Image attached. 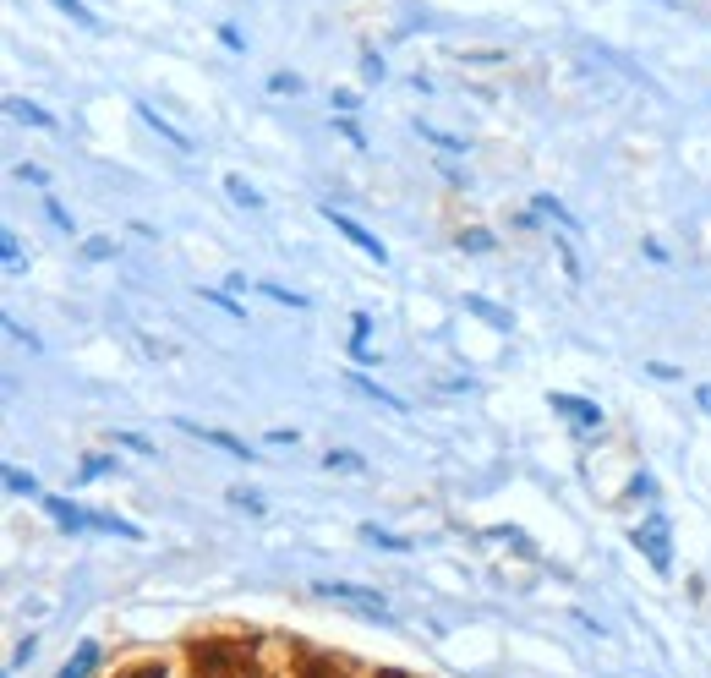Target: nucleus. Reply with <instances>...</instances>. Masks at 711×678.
I'll return each mask as SVG.
<instances>
[{
	"label": "nucleus",
	"instance_id": "f257e3e1",
	"mask_svg": "<svg viewBox=\"0 0 711 678\" xmlns=\"http://www.w3.org/2000/svg\"><path fill=\"white\" fill-rule=\"evenodd\" d=\"M312 596H323V602H340V607H351V613H361V618H389V602H383L378 591H367V586H345V580H312Z\"/></svg>",
	"mask_w": 711,
	"mask_h": 678
},
{
	"label": "nucleus",
	"instance_id": "f03ea898",
	"mask_svg": "<svg viewBox=\"0 0 711 678\" xmlns=\"http://www.w3.org/2000/svg\"><path fill=\"white\" fill-rule=\"evenodd\" d=\"M635 547L646 553V564L657 569V575H668V569H673V531H668L662 514H646V520L635 525Z\"/></svg>",
	"mask_w": 711,
	"mask_h": 678
},
{
	"label": "nucleus",
	"instance_id": "7ed1b4c3",
	"mask_svg": "<svg viewBox=\"0 0 711 678\" xmlns=\"http://www.w3.org/2000/svg\"><path fill=\"white\" fill-rule=\"evenodd\" d=\"M323 219H329V225H334V230H340V236H345V241H351V247H361V252H367V257H372V263H389V247H383V241H378V236H372V230H361V225H356V219H351V214H334V208H329V203H323Z\"/></svg>",
	"mask_w": 711,
	"mask_h": 678
},
{
	"label": "nucleus",
	"instance_id": "20e7f679",
	"mask_svg": "<svg viewBox=\"0 0 711 678\" xmlns=\"http://www.w3.org/2000/svg\"><path fill=\"white\" fill-rule=\"evenodd\" d=\"M181 432H186V438H203V443H214V449H225L230 454V460H252V454H258V449H252V443H241V438H230V432H219V427H203V422H186V416H181V422H176Z\"/></svg>",
	"mask_w": 711,
	"mask_h": 678
},
{
	"label": "nucleus",
	"instance_id": "39448f33",
	"mask_svg": "<svg viewBox=\"0 0 711 678\" xmlns=\"http://www.w3.org/2000/svg\"><path fill=\"white\" fill-rule=\"evenodd\" d=\"M39 504H44V514H50V520L61 525V531H93V509L72 504V498H55V493H44Z\"/></svg>",
	"mask_w": 711,
	"mask_h": 678
},
{
	"label": "nucleus",
	"instance_id": "423d86ee",
	"mask_svg": "<svg viewBox=\"0 0 711 678\" xmlns=\"http://www.w3.org/2000/svg\"><path fill=\"white\" fill-rule=\"evenodd\" d=\"M547 400H553V411L564 416L575 432H597L602 427V411H597V405H586V400H575V394H547Z\"/></svg>",
	"mask_w": 711,
	"mask_h": 678
},
{
	"label": "nucleus",
	"instance_id": "0eeeda50",
	"mask_svg": "<svg viewBox=\"0 0 711 678\" xmlns=\"http://www.w3.org/2000/svg\"><path fill=\"white\" fill-rule=\"evenodd\" d=\"M137 115H143V121H148V126H154V132H159V137H165V143H170V148H181V154H192V137H181V132H176V126H170V121H165V115H159V110H154V104H148V99H143V104H137Z\"/></svg>",
	"mask_w": 711,
	"mask_h": 678
},
{
	"label": "nucleus",
	"instance_id": "6e6552de",
	"mask_svg": "<svg viewBox=\"0 0 711 678\" xmlns=\"http://www.w3.org/2000/svg\"><path fill=\"white\" fill-rule=\"evenodd\" d=\"M6 115H11V121L39 126V132H55V115H50V110H39V104H28V99H6Z\"/></svg>",
	"mask_w": 711,
	"mask_h": 678
},
{
	"label": "nucleus",
	"instance_id": "1a4fd4ad",
	"mask_svg": "<svg viewBox=\"0 0 711 678\" xmlns=\"http://www.w3.org/2000/svg\"><path fill=\"white\" fill-rule=\"evenodd\" d=\"M93 668H99V640H83V646H77V657L61 668V678H88Z\"/></svg>",
	"mask_w": 711,
	"mask_h": 678
},
{
	"label": "nucleus",
	"instance_id": "9d476101",
	"mask_svg": "<svg viewBox=\"0 0 711 678\" xmlns=\"http://www.w3.org/2000/svg\"><path fill=\"white\" fill-rule=\"evenodd\" d=\"M345 383H351V389H356V394H367V400H378V405H389V411H405V400H400V394H389V389H378V383H372V378H361V372H351V378H345Z\"/></svg>",
	"mask_w": 711,
	"mask_h": 678
},
{
	"label": "nucleus",
	"instance_id": "9b49d317",
	"mask_svg": "<svg viewBox=\"0 0 711 678\" xmlns=\"http://www.w3.org/2000/svg\"><path fill=\"white\" fill-rule=\"evenodd\" d=\"M225 192L236 197L241 208H263V192H258V186H247L241 175H225Z\"/></svg>",
	"mask_w": 711,
	"mask_h": 678
},
{
	"label": "nucleus",
	"instance_id": "f8f14e48",
	"mask_svg": "<svg viewBox=\"0 0 711 678\" xmlns=\"http://www.w3.org/2000/svg\"><path fill=\"white\" fill-rule=\"evenodd\" d=\"M536 214H553V225H564V230H580V225H575V214H569V208L558 203V197H547V192L536 197Z\"/></svg>",
	"mask_w": 711,
	"mask_h": 678
},
{
	"label": "nucleus",
	"instance_id": "ddd939ff",
	"mask_svg": "<svg viewBox=\"0 0 711 678\" xmlns=\"http://www.w3.org/2000/svg\"><path fill=\"white\" fill-rule=\"evenodd\" d=\"M465 307H471L476 318H487V323H493V329H509V312H498V307H493V301H487V296H465Z\"/></svg>",
	"mask_w": 711,
	"mask_h": 678
},
{
	"label": "nucleus",
	"instance_id": "4468645a",
	"mask_svg": "<svg viewBox=\"0 0 711 678\" xmlns=\"http://www.w3.org/2000/svg\"><path fill=\"white\" fill-rule=\"evenodd\" d=\"M263 296H268V301H279V307H296V312H307V307H312V301L301 296V290H285V285H263Z\"/></svg>",
	"mask_w": 711,
	"mask_h": 678
},
{
	"label": "nucleus",
	"instance_id": "2eb2a0df",
	"mask_svg": "<svg viewBox=\"0 0 711 678\" xmlns=\"http://www.w3.org/2000/svg\"><path fill=\"white\" fill-rule=\"evenodd\" d=\"M203 301H208V307H219L225 318H247V307H241L236 296H225V290H203Z\"/></svg>",
	"mask_w": 711,
	"mask_h": 678
},
{
	"label": "nucleus",
	"instance_id": "dca6fc26",
	"mask_svg": "<svg viewBox=\"0 0 711 678\" xmlns=\"http://www.w3.org/2000/svg\"><path fill=\"white\" fill-rule=\"evenodd\" d=\"M50 6H55V11H66L72 22H83V28H99V17H93V11L83 6V0H50Z\"/></svg>",
	"mask_w": 711,
	"mask_h": 678
},
{
	"label": "nucleus",
	"instance_id": "f3484780",
	"mask_svg": "<svg viewBox=\"0 0 711 678\" xmlns=\"http://www.w3.org/2000/svg\"><path fill=\"white\" fill-rule=\"evenodd\" d=\"M6 487H11V493H39V482H33V471H17V465H6Z\"/></svg>",
	"mask_w": 711,
	"mask_h": 678
},
{
	"label": "nucleus",
	"instance_id": "a211bd4d",
	"mask_svg": "<svg viewBox=\"0 0 711 678\" xmlns=\"http://www.w3.org/2000/svg\"><path fill=\"white\" fill-rule=\"evenodd\" d=\"M0 257H6V268H11V274H22V268H28V263H22V247H17V236H11V230L0 236Z\"/></svg>",
	"mask_w": 711,
	"mask_h": 678
},
{
	"label": "nucleus",
	"instance_id": "6ab92c4d",
	"mask_svg": "<svg viewBox=\"0 0 711 678\" xmlns=\"http://www.w3.org/2000/svg\"><path fill=\"white\" fill-rule=\"evenodd\" d=\"M422 137L433 148H449V154H465V137H449V132H433V126H422Z\"/></svg>",
	"mask_w": 711,
	"mask_h": 678
},
{
	"label": "nucleus",
	"instance_id": "aec40b11",
	"mask_svg": "<svg viewBox=\"0 0 711 678\" xmlns=\"http://www.w3.org/2000/svg\"><path fill=\"white\" fill-rule=\"evenodd\" d=\"M110 252H115V241H104V236H88V241H83V257H88V263H104Z\"/></svg>",
	"mask_w": 711,
	"mask_h": 678
},
{
	"label": "nucleus",
	"instance_id": "412c9836",
	"mask_svg": "<svg viewBox=\"0 0 711 678\" xmlns=\"http://www.w3.org/2000/svg\"><path fill=\"white\" fill-rule=\"evenodd\" d=\"M323 465H329V471H361V460H356V454H323Z\"/></svg>",
	"mask_w": 711,
	"mask_h": 678
},
{
	"label": "nucleus",
	"instance_id": "4be33fe9",
	"mask_svg": "<svg viewBox=\"0 0 711 678\" xmlns=\"http://www.w3.org/2000/svg\"><path fill=\"white\" fill-rule=\"evenodd\" d=\"M6 334H11V339H17V345H28V350H39V339H33L28 329H22V323H17V318H11V312H6Z\"/></svg>",
	"mask_w": 711,
	"mask_h": 678
},
{
	"label": "nucleus",
	"instance_id": "5701e85b",
	"mask_svg": "<svg viewBox=\"0 0 711 678\" xmlns=\"http://www.w3.org/2000/svg\"><path fill=\"white\" fill-rule=\"evenodd\" d=\"M115 443H126L132 454H154V443H148V438H137V432H115Z\"/></svg>",
	"mask_w": 711,
	"mask_h": 678
},
{
	"label": "nucleus",
	"instance_id": "b1692460",
	"mask_svg": "<svg viewBox=\"0 0 711 678\" xmlns=\"http://www.w3.org/2000/svg\"><path fill=\"white\" fill-rule=\"evenodd\" d=\"M17 181H28V186H44V181H50V175H44L39 165H17Z\"/></svg>",
	"mask_w": 711,
	"mask_h": 678
},
{
	"label": "nucleus",
	"instance_id": "393cba45",
	"mask_svg": "<svg viewBox=\"0 0 711 678\" xmlns=\"http://www.w3.org/2000/svg\"><path fill=\"white\" fill-rule=\"evenodd\" d=\"M44 214H50V219H55V225H61V230H72V214H66V208L55 203V197H50V203H44Z\"/></svg>",
	"mask_w": 711,
	"mask_h": 678
},
{
	"label": "nucleus",
	"instance_id": "a878e982",
	"mask_svg": "<svg viewBox=\"0 0 711 678\" xmlns=\"http://www.w3.org/2000/svg\"><path fill=\"white\" fill-rule=\"evenodd\" d=\"M104 471H110V460H104V454H88V460H83V476H104Z\"/></svg>",
	"mask_w": 711,
	"mask_h": 678
},
{
	"label": "nucleus",
	"instance_id": "bb28decb",
	"mask_svg": "<svg viewBox=\"0 0 711 678\" xmlns=\"http://www.w3.org/2000/svg\"><path fill=\"white\" fill-rule=\"evenodd\" d=\"M230 504H241V509L258 514V509H263V498H258V493H230Z\"/></svg>",
	"mask_w": 711,
	"mask_h": 678
},
{
	"label": "nucleus",
	"instance_id": "cd10ccee",
	"mask_svg": "<svg viewBox=\"0 0 711 678\" xmlns=\"http://www.w3.org/2000/svg\"><path fill=\"white\" fill-rule=\"evenodd\" d=\"M340 137H351L356 148H367V137H361V126H356V121H340Z\"/></svg>",
	"mask_w": 711,
	"mask_h": 678
},
{
	"label": "nucleus",
	"instance_id": "c85d7f7f",
	"mask_svg": "<svg viewBox=\"0 0 711 678\" xmlns=\"http://www.w3.org/2000/svg\"><path fill=\"white\" fill-rule=\"evenodd\" d=\"M465 247H471V252H487V247H493V236H482V230H471V236H465Z\"/></svg>",
	"mask_w": 711,
	"mask_h": 678
},
{
	"label": "nucleus",
	"instance_id": "c756f323",
	"mask_svg": "<svg viewBox=\"0 0 711 678\" xmlns=\"http://www.w3.org/2000/svg\"><path fill=\"white\" fill-rule=\"evenodd\" d=\"M695 400H701V411H711V383H701V389H695Z\"/></svg>",
	"mask_w": 711,
	"mask_h": 678
},
{
	"label": "nucleus",
	"instance_id": "7c9ffc66",
	"mask_svg": "<svg viewBox=\"0 0 711 678\" xmlns=\"http://www.w3.org/2000/svg\"><path fill=\"white\" fill-rule=\"evenodd\" d=\"M126 678H165L159 668H137V673H126Z\"/></svg>",
	"mask_w": 711,
	"mask_h": 678
}]
</instances>
